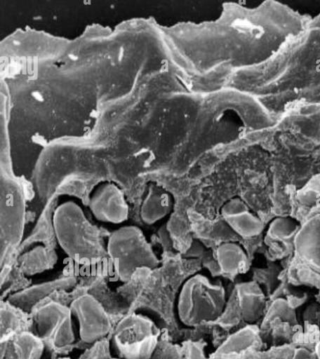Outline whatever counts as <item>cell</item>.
<instances>
[{
	"label": "cell",
	"instance_id": "ac0fdd59",
	"mask_svg": "<svg viewBox=\"0 0 320 359\" xmlns=\"http://www.w3.org/2000/svg\"><path fill=\"white\" fill-rule=\"evenodd\" d=\"M275 316L281 318L291 325L298 323L295 309L283 298H278L272 302L267 313L266 318L269 320Z\"/></svg>",
	"mask_w": 320,
	"mask_h": 359
},
{
	"label": "cell",
	"instance_id": "7c38bea8",
	"mask_svg": "<svg viewBox=\"0 0 320 359\" xmlns=\"http://www.w3.org/2000/svg\"><path fill=\"white\" fill-rule=\"evenodd\" d=\"M215 256L221 273L233 276L245 273L248 269L247 254L238 243H221L217 248Z\"/></svg>",
	"mask_w": 320,
	"mask_h": 359
},
{
	"label": "cell",
	"instance_id": "8fae6325",
	"mask_svg": "<svg viewBox=\"0 0 320 359\" xmlns=\"http://www.w3.org/2000/svg\"><path fill=\"white\" fill-rule=\"evenodd\" d=\"M172 208V196L157 184L149 183L140 207L142 221L146 224H153L166 217Z\"/></svg>",
	"mask_w": 320,
	"mask_h": 359
},
{
	"label": "cell",
	"instance_id": "5b68a950",
	"mask_svg": "<svg viewBox=\"0 0 320 359\" xmlns=\"http://www.w3.org/2000/svg\"><path fill=\"white\" fill-rule=\"evenodd\" d=\"M35 322L39 337L57 347L68 346L74 341L69 307L53 301L47 302L36 311Z\"/></svg>",
	"mask_w": 320,
	"mask_h": 359
},
{
	"label": "cell",
	"instance_id": "52a82bcc",
	"mask_svg": "<svg viewBox=\"0 0 320 359\" xmlns=\"http://www.w3.org/2000/svg\"><path fill=\"white\" fill-rule=\"evenodd\" d=\"M88 206L95 218L102 222L117 224L128 217L124 193L112 182H104L93 191Z\"/></svg>",
	"mask_w": 320,
	"mask_h": 359
},
{
	"label": "cell",
	"instance_id": "7a4b0ae2",
	"mask_svg": "<svg viewBox=\"0 0 320 359\" xmlns=\"http://www.w3.org/2000/svg\"><path fill=\"white\" fill-rule=\"evenodd\" d=\"M226 304L221 283H213L202 274H195L183 284L178 300L180 320L187 326L213 321L222 313Z\"/></svg>",
	"mask_w": 320,
	"mask_h": 359
},
{
	"label": "cell",
	"instance_id": "277c9868",
	"mask_svg": "<svg viewBox=\"0 0 320 359\" xmlns=\"http://www.w3.org/2000/svg\"><path fill=\"white\" fill-rule=\"evenodd\" d=\"M159 334V329L149 318L131 314L116 326L112 343L121 359H150Z\"/></svg>",
	"mask_w": 320,
	"mask_h": 359
},
{
	"label": "cell",
	"instance_id": "ba28073f",
	"mask_svg": "<svg viewBox=\"0 0 320 359\" xmlns=\"http://www.w3.org/2000/svg\"><path fill=\"white\" fill-rule=\"evenodd\" d=\"M293 247L299 258L320 274V212L309 217L300 226Z\"/></svg>",
	"mask_w": 320,
	"mask_h": 359
},
{
	"label": "cell",
	"instance_id": "3957f363",
	"mask_svg": "<svg viewBox=\"0 0 320 359\" xmlns=\"http://www.w3.org/2000/svg\"><path fill=\"white\" fill-rule=\"evenodd\" d=\"M107 252L122 281L128 280L138 269H154L160 264L142 231L135 226H125L112 231L108 238Z\"/></svg>",
	"mask_w": 320,
	"mask_h": 359
},
{
	"label": "cell",
	"instance_id": "5bb4252c",
	"mask_svg": "<svg viewBox=\"0 0 320 359\" xmlns=\"http://www.w3.org/2000/svg\"><path fill=\"white\" fill-rule=\"evenodd\" d=\"M300 227L294 219L289 217H279L269 224L265 238L269 243L293 245Z\"/></svg>",
	"mask_w": 320,
	"mask_h": 359
},
{
	"label": "cell",
	"instance_id": "2e32d148",
	"mask_svg": "<svg viewBox=\"0 0 320 359\" xmlns=\"http://www.w3.org/2000/svg\"><path fill=\"white\" fill-rule=\"evenodd\" d=\"M14 346L18 359H40L44 349V340L29 332L18 334Z\"/></svg>",
	"mask_w": 320,
	"mask_h": 359
},
{
	"label": "cell",
	"instance_id": "9a60e30c",
	"mask_svg": "<svg viewBox=\"0 0 320 359\" xmlns=\"http://www.w3.org/2000/svg\"><path fill=\"white\" fill-rule=\"evenodd\" d=\"M259 337V329L253 324L241 328L231 334L218 348V354L238 353L249 347Z\"/></svg>",
	"mask_w": 320,
	"mask_h": 359
},
{
	"label": "cell",
	"instance_id": "4fadbf2b",
	"mask_svg": "<svg viewBox=\"0 0 320 359\" xmlns=\"http://www.w3.org/2000/svg\"><path fill=\"white\" fill-rule=\"evenodd\" d=\"M72 283L73 280H60L45 283L15 293L10 297L9 300L16 306L27 309L32 307L34 304L53 290L58 288L69 287Z\"/></svg>",
	"mask_w": 320,
	"mask_h": 359
},
{
	"label": "cell",
	"instance_id": "44dd1931",
	"mask_svg": "<svg viewBox=\"0 0 320 359\" xmlns=\"http://www.w3.org/2000/svg\"><path fill=\"white\" fill-rule=\"evenodd\" d=\"M111 359H121V358H111Z\"/></svg>",
	"mask_w": 320,
	"mask_h": 359
},
{
	"label": "cell",
	"instance_id": "ffe728a7",
	"mask_svg": "<svg viewBox=\"0 0 320 359\" xmlns=\"http://www.w3.org/2000/svg\"><path fill=\"white\" fill-rule=\"evenodd\" d=\"M58 359H70V358H69L65 357V358H58Z\"/></svg>",
	"mask_w": 320,
	"mask_h": 359
},
{
	"label": "cell",
	"instance_id": "d6986e66",
	"mask_svg": "<svg viewBox=\"0 0 320 359\" xmlns=\"http://www.w3.org/2000/svg\"><path fill=\"white\" fill-rule=\"evenodd\" d=\"M158 236L164 250L166 251H171L173 250V241L170 237L166 224L163 225L159 229Z\"/></svg>",
	"mask_w": 320,
	"mask_h": 359
},
{
	"label": "cell",
	"instance_id": "6da1fadb",
	"mask_svg": "<svg viewBox=\"0 0 320 359\" xmlns=\"http://www.w3.org/2000/svg\"><path fill=\"white\" fill-rule=\"evenodd\" d=\"M53 226L58 244L74 261L86 264L100 256L95 231L76 203L66 201L58 205L53 213Z\"/></svg>",
	"mask_w": 320,
	"mask_h": 359
},
{
	"label": "cell",
	"instance_id": "30bf717a",
	"mask_svg": "<svg viewBox=\"0 0 320 359\" xmlns=\"http://www.w3.org/2000/svg\"><path fill=\"white\" fill-rule=\"evenodd\" d=\"M241 316L244 321L253 324L263 314L265 296L256 281L240 283L236 286Z\"/></svg>",
	"mask_w": 320,
	"mask_h": 359
},
{
	"label": "cell",
	"instance_id": "e0dca14e",
	"mask_svg": "<svg viewBox=\"0 0 320 359\" xmlns=\"http://www.w3.org/2000/svg\"><path fill=\"white\" fill-rule=\"evenodd\" d=\"M183 257L199 259L203 266L206 268L213 276H217L221 273L216 257H214L212 250L206 248L197 239L192 241Z\"/></svg>",
	"mask_w": 320,
	"mask_h": 359
},
{
	"label": "cell",
	"instance_id": "8992f818",
	"mask_svg": "<svg viewBox=\"0 0 320 359\" xmlns=\"http://www.w3.org/2000/svg\"><path fill=\"white\" fill-rule=\"evenodd\" d=\"M70 310L79 323L82 341L91 344L104 337L111 330L109 316L100 302L89 294L74 299Z\"/></svg>",
	"mask_w": 320,
	"mask_h": 359
},
{
	"label": "cell",
	"instance_id": "9c48e42d",
	"mask_svg": "<svg viewBox=\"0 0 320 359\" xmlns=\"http://www.w3.org/2000/svg\"><path fill=\"white\" fill-rule=\"evenodd\" d=\"M221 215L229 227L244 238L255 237L264 229L262 221L239 198L227 201L221 208Z\"/></svg>",
	"mask_w": 320,
	"mask_h": 359
}]
</instances>
